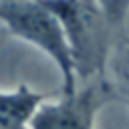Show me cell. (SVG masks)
I'll return each instance as SVG.
<instances>
[{
	"instance_id": "5",
	"label": "cell",
	"mask_w": 129,
	"mask_h": 129,
	"mask_svg": "<svg viewBox=\"0 0 129 129\" xmlns=\"http://www.w3.org/2000/svg\"><path fill=\"white\" fill-rule=\"evenodd\" d=\"M107 79L115 91V97L119 103H123L129 111V36L125 34L109 60V69H107Z\"/></svg>"
},
{
	"instance_id": "2",
	"label": "cell",
	"mask_w": 129,
	"mask_h": 129,
	"mask_svg": "<svg viewBox=\"0 0 129 129\" xmlns=\"http://www.w3.org/2000/svg\"><path fill=\"white\" fill-rule=\"evenodd\" d=\"M0 26L54 64L60 77V93L77 91L79 85L62 26L44 0H0Z\"/></svg>"
},
{
	"instance_id": "3",
	"label": "cell",
	"mask_w": 129,
	"mask_h": 129,
	"mask_svg": "<svg viewBox=\"0 0 129 129\" xmlns=\"http://www.w3.org/2000/svg\"><path fill=\"white\" fill-rule=\"evenodd\" d=\"M111 101L117 97L109 79L83 83L73 93L58 91L40 105L30 129H97V117Z\"/></svg>"
},
{
	"instance_id": "1",
	"label": "cell",
	"mask_w": 129,
	"mask_h": 129,
	"mask_svg": "<svg viewBox=\"0 0 129 129\" xmlns=\"http://www.w3.org/2000/svg\"><path fill=\"white\" fill-rule=\"evenodd\" d=\"M56 14L75 67L77 85L107 79L117 42L125 36L97 0H44Z\"/></svg>"
},
{
	"instance_id": "6",
	"label": "cell",
	"mask_w": 129,
	"mask_h": 129,
	"mask_svg": "<svg viewBox=\"0 0 129 129\" xmlns=\"http://www.w3.org/2000/svg\"><path fill=\"white\" fill-rule=\"evenodd\" d=\"M107 16L113 20V24L119 30H125L127 18H129V0H97Z\"/></svg>"
},
{
	"instance_id": "4",
	"label": "cell",
	"mask_w": 129,
	"mask_h": 129,
	"mask_svg": "<svg viewBox=\"0 0 129 129\" xmlns=\"http://www.w3.org/2000/svg\"><path fill=\"white\" fill-rule=\"evenodd\" d=\"M50 95L18 83L12 89H0V129H30L40 105Z\"/></svg>"
}]
</instances>
